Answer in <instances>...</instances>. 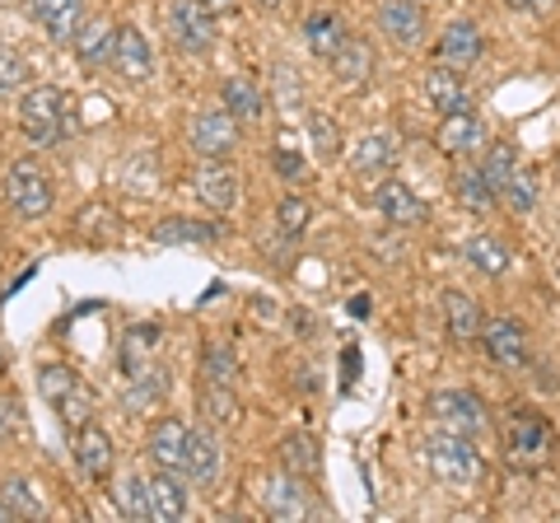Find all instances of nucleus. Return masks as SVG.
I'll list each match as a JSON object with an SVG mask.
<instances>
[{"mask_svg": "<svg viewBox=\"0 0 560 523\" xmlns=\"http://www.w3.org/2000/svg\"><path fill=\"white\" fill-rule=\"evenodd\" d=\"M425 463L444 486H453V491H467V486L486 481V463H481L477 444H471V434L434 430L425 440Z\"/></svg>", "mask_w": 560, "mask_h": 523, "instance_id": "nucleus-1", "label": "nucleus"}, {"mask_svg": "<svg viewBox=\"0 0 560 523\" xmlns=\"http://www.w3.org/2000/svg\"><path fill=\"white\" fill-rule=\"evenodd\" d=\"M20 127L33 146H57L70 131V98L57 84H33L20 98Z\"/></svg>", "mask_w": 560, "mask_h": 523, "instance_id": "nucleus-2", "label": "nucleus"}, {"mask_svg": "<svg viewBox=\"0 0 560 523\" xmlns=\"http://www.w3.org/2000/svg\"><path fill=\"white\" fill-rule=\"evenodd\" d=\"M0 201L10 206L20 220H43L51 211V178L43 164L33 160H14L0 173Z\"/></svg>", "mask_w": 560, "mask_h": 523, "instance_id": "nucleus-3", "label": "nucleus"}, {"mask_svg": "<svg viewBox=\"0 0 560 523\" xmlns=\"http://www.w3.org/2000/svg\"><path fill=\"white\" fill-rule=\"evenodd\" d=\"M187 146L197 160H230L243 146V127L230 108H201L187 117Z\"/></svg>", "mask_w": 560, "mask_h": 523, "instance_id": "nucleus-4", "label": "nucleus"}, {"mask_svg": "<svg viewBox=\"0 0 560 523\" xmlns=\"http://www.w3.org/2000/svg\"><path fill=\"white\" fill-rule=\"evenodd\" d=\"M551 449H556V430H551V421L541 411L523 407V411L510 416V453H514V463L537 467V463L551 458Z\"/></svg>", "mask_w": 560, "mask_h": 523, "instance_id": "nucleus-5", "label": "nucleus"}, {"mask_svg": "<svg viewBox=\"0 0 560 523\" xmlns=\"http://www.w3.org/2000/svg\"><path fill=\"white\" fill-rule=\"evenodd\" d=\"M168 33L183 51H210L215 47V14L201 0H173L168 5Z\"/></svg>", "mask_w": 560, "mask_h": 523, "instance_id": "nucleus-6", "label": "nucleus"}, {"mask_svg": "<svg viewBox=\"0 0 560 523\" xmlns=\"http://www.w3.org/2000/svg\"><path fill=\"white\" fill-rule=\"evenodd\" d=\"M430 416L440 430H453V434H477L486 426V407L477 393L467 388H444L430 397Z\"/></svg>", "mask_w": 560, "mask_h": 523, "instance_id": "nucleus-7", "label": "nucleus"}, {"mask_svg": "<svg viewBox=\"0 0 560 523\" xmlns=\"http://www.w3.org/2000/svg\"><path fill=\"white\" fill-rule=\"evenodd\" d=\"M481 346L500 370H523L528 364V327L518 318H490L481 327Z\"/></svg>", "mask_w": 560, "mask_h": 523, "instance_id": "nucleus-8", "label": "nucleus"}, {"mask_svg": "<svg viewBox=\"0 0 560 523\" xmlns=\"http://www.w3.org/2000/svg\"><path fill=\"white\" fill-rule=\"evenodd\" d=\"M70 453H75V467L90 481H108L113 477V463H117V453H113V440H108V430H98L94 421H84L80 430H70Z\"/></svg>", "mask_w": 560, "mask_h": 523, "instance_id": "nucleus-9", "label": "nucleus"}, {"mask_svg": "<svg viewBox=\"0 0 560 523\" xmlns=\"http://www.w3.org/2000/svg\"><path fill=\"white\" fill-rule=\"evenodd\" d=\"M187 187L201 206H210V211H230V206L238 201V178H234V168H224V160L197 164L187 173Z\"/></svg>", "mask_w": 560, "mask_h": 523, "instance_id": "nucleus-10", "label": "nucleus"}, {"mask_svg": "<svg viewBox=\"0 0 560 523\" xmlns=\"http://www.w3.org/2000/svg\"><path fill=\"white\" fill-rule=\"evenodd\" d=\"M481 51H486V38L471 20H453L440 33V43H434V57H440V66H448V71H471V66L481 61Z\"/></svg>", "mask_w": 560, "mask_h": 523, "instance_id": "nucleus-11", "label": "nucleus"}, {"mask_svg": "<svg viewBox=\"0 0 560 523\" xmlns=\"http://www.w3.org/2000/svg\"><path fill=\"white\" fill-rule=\"evenodd\" d=\"M378 33L397 47H416L425 38V0H383L378 5Z\"/></svg>", "mask_w": 560, "mask_h": 523, "instance_id": "nucleus-12", "label": "nucleus"}, {"mask_svg": "<svg viewBox=\"0 0 560 523\" xmlns=\"http://www.w3.org/2000/svg\"><path fill=\"white\" fill-rule=\"evenodd\" d=\"M145 453H150V463L160 467V473H183V463H187V426L173 421V416L154 421L150 434H145Z\"/></svg>", "mask_w": 560, "mask_h": 523, "instance_id": "nucleus-13", "label": "nucleus"}, {"mask_svg": "<svg viewBox=\"0 0 560 523\" xmlns=\"http://www.w3.org/2000/svg\"><path fill=\"white\" fill-rule=\"evenodd\" d=\"M327 71H331V80H337L341 90H360V84H370V75H374V47L364 38H346L327 57Z\"/></svg>", "mask_w": 560, "mask_h": 523, "instance_id": "nucleus-14", "label": "nucleus"}, {"mask_svg": "<svg viewBox=\"0 0 560 523\" xmlns=\"http://www.w3.org/2000/svg\"><path fill=\"white\" fill-rule=\"evenodd\" d=\"M113 71L121 80H150L154 71V57H150V43H145V33H140L136 24L127 28H117V38H113Z\"/></svg>", "mask_w": 560, "mask_h": 523, "instance_id": "nucleus-15", "label": "nucleus"}, {"mask_svg": "<svg viewBox=\"0 0 560 523\" xmlns=\"http://www.w3.org/2000/svg\"><path fill=\"white\" fill-rule=\"evenodd\" d=\"M434 146H440L448 160H463V154H477L486 146V131H481V121L467 113H444L440 121V131H434Z\"/></svg>", "mask_w": 560, "mask_h": 523, "instance_id": "nucleus-16", "label": "nucleus"}, {"mask_svg": "<svg viewBox=\"0 0 560 523\" xmlns=\"http://www.w3.org/2000/svg\"><path fill=\"white\" fill-rule=\"evenodd\" d=\"M220 440L210 434L206 426L201 430H187V463H183V473L201 486V491H210V486L220 481Z\"/></svg>", "mask_w": 560, "mask_h": 523, "instance_id": "nucleus-17", "label": "nucleus"}, {"mask_svg": "<svg viewBox=\"0 0 560 523\" xmlns=\"http://www.w3.org/2000/svg\"><path fill=\"white\" fill-rule=\"evenodd\" d=\"M374 206L383 211V220L401 224V230H411V224H420V220L430 216V211H425V201H420L416 191H411L407 183H397V178L378 183V191H374Z\"/></svg>", "mask_w": 560, "mask_h": 523, "instance_id": "nucleus-18", "label": "nucleus"}, {"mask_svg": "<svg viewBox=\"0 0 560 523\" xmlns=\"http://www.w3.org/2000/svg\"><path fill=\"white\" fill-rule=\"evenodd\" d=\"M113 38L117 28L103 24V20H84L80 33L70 38V47H75V61L84 66V71H98V66H113Z\"/></svg>", "mask_w": 560, "mask_h": 523, "instance_id": "nucleus-19", "label": "nucleus"}, {"mask_svg": "<svg viewBox=\"0 0 560 523\" xmlns=\"http://www.w3.org/2000/svg\"><path fill=\"white\" fill-rule=\"evenodd\" d=\"M346 38H350V28H346V20H341L337 10H313L308 20H304V47L318 61H327Z\"/></svg>", "mask_w": 560, "mask_h": 523, "instance_id": "nucleus-20", "label": "nucleus"}, {"mask_svg": "<svg viewBox=\"0 0 560 523\" xmlns=\"http://www.w3.org/2000/svg\"><path fill=\"white\" fill-rule=\"evenodd\" d=\"M33 14H38V24L47 28V38L57 43H70L84 24V5L80 0H28Z\"/></svg>", "mask_w": 560, "mask_h": 523, "instance_id": "nucleus-21", "label": "nucleus"}, {"mask_svg": "<svg viewBox=\"0 0 560 523\" xmlns=\"http://www.w3.org/2000/svg\"><path fill=\"white\" fill-rule=\"evenodd\" d=\"M444 323L453 341H481V327H486L477 300L463 290H444Z\"/></svg>", "mask_w": 560, "mask_h": 523, "instance_id": "nucleus-22", "label": "nucleus"}, {"mask_svg": "<svg viewBox=\"0 0 560 523\" xmlns=\"http://www.w3.org/2000/svg\"><path fill=\"white\" fill-rule=\"evenodd\" d=\"M261 510L271 519H308L313 504L290 477H267V486H261Z\"/></svg>", "mask_w": 560, "mask_h": 523, "instance_id": "nucleus-23", "label": "nucleus"}, {"mask_svg": "<svg viewBox=\"0 0 560 523\" xmlns=\"http://www.w3.org/2000/svg\"><path fill=\"white\" fill-rule=\"evenodd\" d=\"M425 94H430V108L440 113H467L471 108V94L458 71H448V66H434L425 75Z\"/></svg>", "mask_w": 560, "mask_h": 523, "instance_id": "nucleus-24", "label": "nucleus"}, {"mask_svg": "<svg viewBox=\"0 0 560 523\" xmlns=\"http://www.w3.org/2000/svg\"><path fill=\"white\" fill-rule=\"evenodd\" d=\"M393 164H397V136L393 131H370L355 141V150H350V168L355 173H383Z\"/></svg>", "mask_w": 560, "mask_h": 523, "instance_id": "nucleus-25", "label": "nucleus"}, {"mask_svg": "<svg viewBox=\"0 0 560 523\" xmlns=\"http://www.w3.org/2000/svg\"><path fill=\"white\" fill-rule=\"evenodd\" d=\"M453 197H458L467 211H477V216H486L490 206L500 201V191L486 183V173H481V164H467V168H458L453 173Z\"/></svg>", "mask_w": 560, "mask_h": 523, "instance_id": "nucleus-26", "label": "nucleus"}, {"mask_svg": "<svg viewBox=\"0 0 560 523\" xmlns=\"http://www.w3.org/2000/svg\"><path fill=\"white\" fill-rule=\"evenodd\" d=\"M463 257H467L481 276H504V271H510V262H514V253L504 248L500 239H490V234H471V239L463 243Z\"/></svg>", "mask_w": 560, "mask_h": 523, "instance_id": "nucleus-27", "label": "nucleus"}, {"mask_svg": "<svg viewBox=\"0 0 560 523\" xmlns=\"http://www.w3.org/2000/svg\"><path fill=\"white\" fill-rule=\"evenodd\" d=\"M173 477H178V473L150 477V519H160V523H173V519L187 514V496H183V486Z\"/></svg>", "mask_w": 560, "mask_h": 523, "instance_id": "nucleus-28", "label": "nucleus"}, {"mask_svg": "<svg viewBox=\"0 0 560 523\" xmlns=\"http://www.w3.org/2000/svg\"><path fill=\"white\" fill-rule=\"evenodd\" d=\"M0 504H5L14 519H43L47 514V504L38 500V491H33V481L20 477V473H10L5 481H0Z\"/></svg>", "mask_w": 560, "mask_h": 523, "instance_id": "nucleus-29", "label": "nucleus"}, {"mask_svg": "<svg viewBox=\"0 0 560 523\" xmlns=\"http://www.w3.org/2000/svg\"><path fill=\"white\" fill-rule=\"evenodd\" d=\"M220 98H224V108H230L238 121H253L261 113V90H257V80H248V75H230V80H224Z\"/></svg>", "mask_w": 560, "mask_h": 523, "instance_id": "nucleus-30", "label": "nucleus"}, {"mask_svg": "<svg viewBox=\"0 0 560 523\" xmlns=\"http://www.w3.org/2000/svg\"><path fill=\"white\" fill-rule=\"evenodd\" d=\"M210 239H220V224H210V220L173 216L164 224H154V243H210Z\"/></svg>", "mask_w": 560, "mask_h": 523, "instance_id": "nucleus-31", "label": "nucleus"}, {"mask_svg": "<svg viewBox=\"0 0 560 523\" xmlns=\"http://www.w3.org/2000/svg\"><path fill=\"white\" fill-rule=\"evenodd\" d=\"M113 504H117V514H127V519H150V477L127 473L113 486Z\"/></svg>", "mask_w": 560, "mask_h": 523, "instance_id": "nucleus-32", "label": "nucleus"}, {"mask_svg": "<svg viewBox=\"0 0 560 523\" xmlns=\"http://www.w3.org/2000/svg\"><path fill=\"white\" fill-rule=\"evenodd\" d=\"M201 411L210 416L215 426H238V393L224 388V383H206L201 379Z\"/></svg>", "mask_w": 560, "mask_h": 523, "instance_id": "nucleus-33", "label": "nucleus"}, {"mask_svg": "<svg viewBox=\"0 0 560 523\" xmlns=\"http://www.w3.org/2000/svg\"><path fill=\"white\" fill-rule=\"evenodd\" d=\"M238 356L234 346H206L201 351V379L206 383H224V388H238Z\"/></svg>", "mask_w": 560, "mask_h": 523, "instance_id": "nucleus-34", "label": "nucleus"}, {"mask_svg": "<svg viewBox=\"0 0 560 523\" xmlns=\"http://www.w3.org/2000/svg\"><path fill=\"white\" fill-rule=\"evenodd\" d=\"M280 458H285V467L300 477L318 473V444H313L308 434H285V440H280Z\"/></svg>", "mask_w": 560, "mask_h": 523, "instance_id": "nucleus-35", "label": "nucleus"}, {"mask_svg": "<svg viewBox=\"0 0 560 523\" xmlns=\"http://www.w3.org/2000/svg\"><path fill=\"white\" fill-rule=\"evenodd\" d=\"M28 61H24V51H14V47H0V98H14L20 90H28Z\"/></svg>", "mask_w": 560, "mask_h": 523, "instance_id": "nucleus-36", "label": "nucleus"}, {"mask_svg": "<svg viewBox=\"0 0 560 523\" xmlns=\"http://www.w3.org/2000/svg\"><path fill=\"white\" fill-rule=\"evenodd\" d=\"M500 197H504V206H514L518 216H528L533 206H537V178H533L528 168H514V173H510V183L500 187Z\"/></svg>", "mask_w": 560, "mask_h": 523, "instance_id": "nucleus-37", "label": "nucleus"}, {"mask_svg": "<svg viewBox=\"0 0 560 523\" xmlns=\"http://www.w3.org/2000/svg\"><path fill=\"white\" fill-rule=\"evenodd\" d=\"M308 220H313V206L304 197H285L276 206V230L285 234V239H300L308 230Z\"/></svg>", "mask_w": 560, "mask_h": 523, "instance_id": "nucleus-38", "label": "nucleus"}, {"mask_svg": "<svg viewBox=\"0 0 560 523\" xmlns=\"http://www.w3.org/2000/svg\"><path fill=\"white\" fill-rule=\"evenodd\" d=\"M308 141L318 146V154H323V160H337V154H341L337 121H331V117H323V113H313V117H308Z\"/></svg>", "mask_w": 560, "mask_h": 523, "instance_id": "nucleus-39", "label": "nucleus"}, {"mask_svg": "<svg viewBox=\"0 0 560 523\" xmlns=\"http://www.w3.org/2000/svg\"><path fill=\"white\" fill-rule=\"evenodd\" d=\"M518 168V154H514V146H495V150H490V160L481 164V173H486V183L490 187H504V183H510V173Z\"/></svg>", "mask_w": 560, "mask_h": 523, "instance_id": "nucleus-40", "label": "nucleus"}, {"mask_svg": "<svg viewBox=\"0 0 560 523\" xmlns=\"http://www.w3.org/2000/svg\"><path fill=\"white\" fill-rule=\"evenodd\" d=\"M271 164H276V173H280V178H290V183H304V160H300V154H294L290 146H276Z\"/></svg>", "mask_w": 560, "mask_h": 523, "instance_id": "nucleus-41", "label": "nucleus"}, {"mask_svg": "<svg viewBox=\"0 0 560 523\" xmlns=\"http://www.w3.org/2000/svg\"><path fill=\"white\" fill-rule=\"evenodd\" d=\"M504 5H510L514 14H528V20H541V14H551L560 0H504Z\"/></svg>", "mask_w": 560, "mask_h": 523, "instance_id": "nucleus-42", "label": "nucleus"}, {"mask_svg": "<svg viewBox=\"0 0 560 523\" xmlns=\"http://www.w3.org/2000/svg\"><path fill=\"white\" fill-rule=\"evenodd\" d=\"M201 5L215 14V20H230V14H238V0H201Z\"/></svg>", "mask_w": 560, "mask_h": 523, "instance_id": "nucleus-43", "label": "nucleus"}, {"mask_svg": "<svg viewBox=\"0 0 560 523\" xmlns=\"http://www.w3.org/2000/svg\"><path fill=\"white\" fill-rule=\"evenodd\" d=\"M5 434H10V421H5V416H0V444H5Z\"/></svg>", "mask_w": 560, "mask_h": 523, "instance_id": "nucleus-44", "label": "nucleus"}, {"mask_svg": "<svg viewBox=\"0 0 560 523\" xmlns=\"http://www.w3.org/2000/svg\"><path fill=\"white\" fill-rule=\"evenodd\" d=\"M257 5H267V10H276V5H285V0H257Z\"/></svg>", "mask_w": 560, "mask_h": 523, "instance_id": "nucleus-45", "label": "nucleus"}, {"mask_svg": "<svg viewBox=\"0 0 560 523\" xmlns=\"http://www.w3.org/2000/svg\"><path fill=\"white\" fill-rule=\"evenodd\" d=\"M5 519H14V514H10V510H5V504H0V523H5Z\"/></svg>", "mask_w": 560, "mask_h": 523, "instance_id": "nucleus-46", "label": "nucleus"}, {"mask_svg": "<svg viewBox=\"0 0 560 523\" xmlns=\"http://www.w3.org/2000/svg\"><path fill=\"white\" fill-rule=\"evenodd\" d=\"M0 370H5V356H0Z\"/></svg>", "mask_w": 560, "mask_h": 523, "instance_id": "nucleus-47", "label": "nucleus"}, {"mask_svg": "<svg viewBox=\"0 0 560 523\" xmlns=\"http://www.w3.org/2000/svg\"><path fill=\"white\" fill-rule=\"evenodd\" d=\"M556 276H560V262H556Z\"/></svg>", "mask_w": 560, "mask_h": 523, "instance_id": "nucleus-48", "label": "nucleus"}]
</instances>
